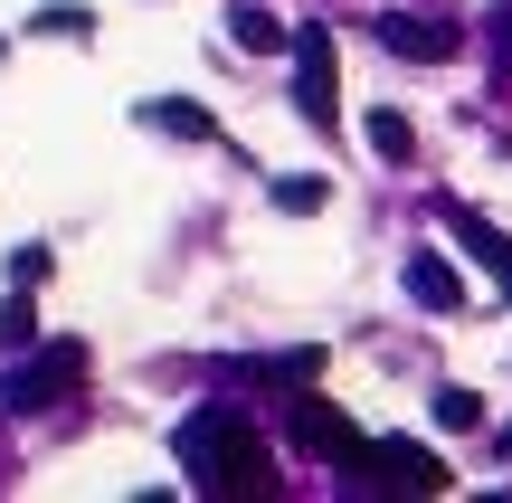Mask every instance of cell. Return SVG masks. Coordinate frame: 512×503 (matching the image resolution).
I'll list each match as a JSON object with an SVG mask.
<instances>
[{"mask_svg":"<svg viewBox=\"0 0 512 503\" xmlns=\"http://www.w3.org/2000/svg\"><path fill=\"white\" fill-rule=\"evenodd\" d=\"M171 447H181V466H190L200 494H275V456H266V437H256L238 409H190Z\"/></svg>","mask_w":512,"mask_h":503,"instance_id":"1","label":"cell"},{"mask_svg":"<svg viewBox=\"0 0 512 503\" xmlns=\"http://www.w3.org/2000/svg\"><path fill=\"white\" fill-rule=\"evenodd\" d=\"M342 485H361V494H446V456L418 447V437H380V447L361 437L342 456Z\"/></svg>","mask_w":512,"mask_h":503,"instance_id":"2","label":"cell"},{"mask_svg":"<svg viewBox=\"0 0 512 503\" xmlns=\"http://www.w3.org/2000/svg\"><path fill=\"white\" fill-rule=\"evenodd\" d=\"M294 114L313 133H342V76H332V29H294Z\"/></svg>","mask_w":512,"mask_h":503,"instance_id":"3","label":"cell"},{"mask_svg":"<svg viewBox=\"0 0 512 503\" xmlns=\"http://www.w3.org/2000/svg\"><path fill=\"white\" fill-rule=\"evenodd\" d=\"M76 380H86V342H48L29 371H10L0 409H10V418H38V409H57V399H76Z\"/></svg>","mask_w":512,"mask_h":503,"instance_id":"4","label":"cell"},{"mask_svg":"<svg viewBox=\"0 0 512 503\" xmlns=\"http://www.w3.org/2000/svg\"><path fill=\"white\" fill-rule=\"evenodd\" d=\"M370 38H380L389 57H408V67H446V57L465 48V29L446 10H380V19H370Z\"/></svg>","mask_w":512,"mask_h":503,"instance_id":"5","label":"cell"},{"mask_svg":"<svg viewBox=\"0 0 512 503\" xmlns=\"http://www.w3.org/2000/svg\"><path fill=\"white\" fill-rule=\"evenodd\" d=\"M285 437H294L304 456H323V466H342V456L361 447V428H351L332 399H313V390H294V399H285Z\"/></svg>","mask_w":512,"mask_h":503,"instance_id":"6","label":"cell"},{"mask_svg":"<svg viewBox=\"0 0 512 503\" xmlns=\"http://www.w3.org/2000/svg\"><path fill=\"white\" fill-rule=\"evenodd\" d=\"M399 285H408V295L427 304V314H456V304H465V276H456V266L437 257V247H418V257H408V276H399Z\"/></svg>","mask_w":512,"mask_h":503,"instance_id":"7","label":"cell"},{"mask_svg":"<svg viewBox=\"0 0 512 503\" xmlns=\"http://www.w3.org/2000/svg\"><path fill=\"white\" fill-rule=\"evenodd\" d=\"M143 124H152V133H171V143H219V114L190 105V95H152Z\"/></svg>","mask_w":512,"mask_h":503,"instance_id":"8","label":"cell"},{"mask_svg":"<svg viewBox=\"0 0 512 503\" xmlns=\"http://www.w3.org/2000/svg\"><path fill=\"white\" fill-rule=\"evenodd\" d=\"M228 38H238L247 57H285V48H294V29L266 10V0H238V10H228Z\"/></svg>","mask_w":512,"mask_h":503,"instance_id":"9","label":"cell"},{"mask_svg":"<svg viewBox=\"0 0 512 503\" xmlns=\"http://www.w3.org/2000/svg\"><path fill=\"white\" fill-rule=\"evenodd\" d=\"M446 228H456V238H465V257H475V266H484V276H494V257H503V247H512V238H503V228H494V219H484V209H475V200H446Z\"/></svg>","mask_w":512,"mask_h":503,"instance_id":"10","label":"cell"},{"mask_svg":"<svg viewBox=\"0 0 512 503\" xmlns=\"http://www.w3.org/2000/svg\"><path fill=\"white\" fill-rule=\"evenodd\" d=\"M370 152H380V162H418V124H408V114L399 105H370Z\"/></svg>","mask_w":512,"mask_h":503,"instance_id":"11","label":"cell"},{"mask_svg":"<svg viewBox=\"0 0 512 503\" xmlns=\"http://www.w3.org/2000/svg\"><path fill=\"white\" fill-rule=\"evenodd\" d=\"M323 200H332V181H323V171H285V181H275V209H285V219H313Z\"/></svg>","mask_w":512,"mask_h":503,"instance_id":"12","label":"cell"},{"mask_svg":"<svg viewBox=\"0 0 512 503\" xmlns=\"http://www.w3.org/2000/svg\"><path fill=\"white\" fill-rule=\"evenodd\" d=\"M29 29L38 38H95V10L86 0H48V10H29Z\"/></svg>","mask_w":512,"mask_h":503,"instance_id":"13","label":"cell"},{"mask_svg":"<svg viewBox=\"0 0 512 503\" xmlns=\"http://www.w3.org/2000/svg\"><path fill=\"white\" fill-rule=\"evenodd\" d=\"M0 342H38V304H29V285H10V304H0Z\"/></svg>","mask_w":512,"mask_h":503,"instance_id":"14","label":"cell"},{"mask_svg":"<svg viewBox=\"0 0 512 503\" xmlns=\"http://www.w3.org/2000/svg\"><path fill=\"white\" fill-rule=\"evenodd\" d=\"M437 428H456V437L484 428V399H475V390H437Z\"/></svg>","mask_w":512,"mask_h":503,"instance_id":"15","label":"cell"},{"mask_svg":"<svg viewBox=\"0 0 512 503\" xmlns=\"http://www.w3.org/2000/svg\"><path fill=\"white\" fill-rule=\"evenodd\" d=\"M484 48H494V67H512V0H494V19H484Z\"/></svg>","mask_w":512,"mask_h":503,"instance_id":"16","label":"cell"},{"mask_svg":"<svg viewBox=\"0 0 512 503\" xmlns=\"http://www.w3.org/2000/svg\"><path fill=\"white\" fill-rule=\"evenodd\" d=\"M10 285H48V247H19V257H10Z\"/></svg>","mask_w":512,"mask_h":503,"instance_id":"17","label":"cell"},{"mask_svg":"<svg viewBox=\"0 0 512 503\" xmlns=\"http://www.w3.org/2000/svg\"><path fill=\"white\" fill-rule=\"evenodd\" d=\"M503 456H512V428H503Z\"/></svg>","mask_w":512,"mask_h":503,"instance_id":"18","label":"cell"}]
</instances>
